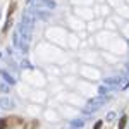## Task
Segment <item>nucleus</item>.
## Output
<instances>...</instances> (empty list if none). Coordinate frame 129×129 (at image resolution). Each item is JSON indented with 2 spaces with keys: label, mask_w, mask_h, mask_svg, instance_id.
Wrapping results in <instances>:
<instances>
[{
  "label": "nucleus",
  "mask_w": 129,
  "mask_h": 129,
  "mask_svg": "<svg viewBox=\"0 0 129 129\" xmlns=\"http://www.w3.org/2000/svg\"><path fill=\"white\" fill-rule=\"evenodd\" d=\"M110 100V96H95V98H91V100H88V109L86 110H89V112H96V110L102 107V105H105L107 102Z\"/></svg>",
  "instance_id": "1"
},
{
  "label": "nucleus",
  "mask_w": 129,
  "mask_h": 129,
  "mask_svg": "<svg viewBox=\"0 0 129 129\" xmlns=\"http://www.w3.org/2000/svg\"><path fill=\"white\" fill-rule=\"evenodd\" d=\"M57 7L55 0H35L33 2V9H45V10H53Z\"/></svg>",
  "instance_id": "2"
},
{
  "label": "nucleus",
  "mask_w": 129,
  "mask_h": 129,
  "mask_svg": "<svg viewBox=\"0 0 129 129\" xmlns=\"http://www.w3.org/2000/svg\"><path fill=\"white\" fill-rule=\"evenodd\" d=\"M35 21H36V17H35V14H33V9L24 10V14H22V19H21V22H22V24H24L26 28L33 29V28H35Z\"/></svg>",
  "instance_id": "3"
},
{
  "label": "nucleus",
  "mask_w": 129,
  "mask_h": 129,
  "mask_svg": "<svg viewBox=\"0 0 129 129\" xmlns=\"http://www.w3.org/2000/svg\"><path fill=\"white\" fill-rule=\"evenodd\" d=\"M0 78H2V81H4V83H7L9 86H14V84L17 83L16 76H14V74H10L7 69H2V71H0Z\"/></svg>",
  "instance_id": "4"
},
{
  "label": "nucleus",
  "mask_w": 129,
  "mask_h": 129,
  "mask_svg": "<svg viewBox=\"0 0 129 129\" xmlns=\"http://www.w3.org/2000/svg\"><path fill=\"white\" fill-rule=\"evenodd\" d=\"M103 84L109 86L110 89H117L122 86V78H105L103 79Z\"/></svg>",
  "instance_id": "5"
},
{
  "label": "nucleus",
  "mask_w": 129,
  "mask_h": 129,
  "mask_svg": "<svg viewBox=\"0 0 129 129\" xmlns=\"http://www.w3.org/2000/svg\"><path fill=\"white\" fill-rule=\"evenodd\" d=\"M33 14L36 19H41V21H48L50 19V10H45V9H33Z\"/></svg>",
  "instance_id": "6"
},
{
  "label": "nucleus",
  "mask_w": 129,
  "mask_h": 129,
  "mask_svg": "<svg viewBox=\"0 0 129 129\" xmlns=\"http://www.w3.org/2000/svg\"><path fill=\"white\" fill-rule=\"evenodd\" d=\"M0 109H4V110L14 109V100L9 98V96H2L0 98Z\"/></svg>",
  "instance_id": "7"
},
{
  "label": "nucleus",
  "mask_w": 129,
  "mask_h": 129,
  "mask_svg": "<svg viewBox=\"0 0 129 129\" xmlns=\"http://www.w3.org/2000/svg\"><path fill=\"white\" fill-rule=\"evenodd\" d=\"M69 127H72V129H83L84 127V119H72L69 122Z\"/></svg>",
  "instance_id": "8"
},
{
  "label": "nucleus",
  "mask_w": 129,
  "mask_h": 129,
  "mask_svg": "<svg viewBox=\"0 0 129 129\" xmlns=\"http://www.w3.org/2000/svg\"><path fill=\"white\" fill-rule=\"evenodd\" d=\"M112 89L109 88V86H105V84H100L98 86V95L100 96H107V93H110Z\"/></svg>",
  "instance_id": "9"
},
{
  "label": "nucleus",
  "mask_w": 129,
  "mask_h": 129,
  "mask_svg": "<svg viewBox=\"0 0 129 129\" xmlns=\"http://www.w3.org/2000/svg\"><path fill=\"white\" fill-rule=\"evenodd\" d=\"M7 66H9V71L14 72V76H17V64H16L12 59H9V60H7Z\"/></svg>",
  "instance_id": "10"
},
{
  "label": "nucleus",
  "mask_w": 129,
  "mask_h": 129,
  "mask_svg": "<svg viewBox=\"0 0 129 129\" xmlns=\"http://www.w3.org/2000/svg\"><path fill=\"white\" fill-rule=\"evenodd\" d=\"M0 93H10V86L7 84V83H0Z\"/></svg>",
  "instance_id": "11"
},
{
  "label": "nucleus",
  "mask_w": 129,
  "mask_h": 129,
  "mask_svg": "<svg viewBox=\"0 0 129 129\" xmlns=\"http://www.w3.org/2000/svg\"><path fill=\"white\" fill-rule=\"evenodd\" d=\"M21 67H24V69H33L31 62H29V60H26V59H22V60H21Z\"/></svg>",
  "instance_id": "12"
},
{
  "label": "nucleus",
  "mask_w": 129,
  "mask_h": 129,
  "mask_svg": "<svg viewBox=\"0 0 129 129\" xmlns=\"http://www.w3.org/2000/svg\"><path fill=\"white\" fill-rule=\"evenodd\" d=\"M115 117H117V114H115V112H109L105 119H107V122H110V120H114V119H115Z\"/></svg>",
  "instance_id": "13"
},
{
  "label": "nucleus",
  "mask_w": 129,
  "mask_h": 129,
  "mask_svg": "<svg viewBox=\"0 0 129 129\" xmlns=\"http://www.w3.org/2000/svg\"><path fill=\"white\" fill-rule=\"evenodd\" d=\"M126 120H127V119H126V115H122V117H120V129L124 127V124H126Z\"/></svg>",
  "instance_id": "14"
},
{
  "label": "nucleus",
  "mask_w": 129,
  "mask_h": 129,
  "mask_svg": "<svg viewBox=\"0 0 129 129\" xmlns=\"http://www.w3.org/2000/svg\"><path fill=\"white\" fill-rule=\"evenodd\" d=\"M26 2H28V4H33V2H35V0H26Z\"/></svg>",
  "instance_id": "15"
},
{
  "label": "nucleus",
  "mask_w": 129,
  "mask_h": 129,
  "mask_svg": "<svg viewBox=\"0 0 129 129\" xmlns=\"http://www.w3.org/2000/svg\"><path fill=\"white\" fill-rule=\"evenodd\" d=\"M69 129H72V127H69Z\"/></svg>",
  "instance_id": "16"
},
{
  "label": "nucleus",
  "mask_w": 129,
  "mask_h": 129,
  "mask_svg": "<svg viewBox=\"0 0 129 129\" xmlns=\"http://www.w3.org/2000/svg\"><path fill=\"white\" fill-rule=\"evenodd\" d=\"M127 129H129V126H127Z\"/></svg>",
  "instance_id": "17"
}]
</instances>
